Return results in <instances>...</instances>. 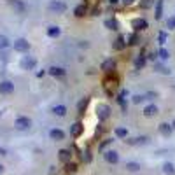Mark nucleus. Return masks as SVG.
Returning <instances> with one entry per match:
<instances>
[{
	"label": "nucleus",
	"instance_id": "obj_1",
	"mask_svg": "<svg viewBox=\"0 0 175 175\" xmlns=\"http://www.w3.org/2000/svg\"><path fill=\"white\" fill-rule=\"evenodd\" d=\"M116 67H118L116 60H112V58H107V60L102 63V72H105L107 75H112L114 72H116Z\"/></svg>",
	"mask_w": 175,
	"mask_h": 175
},
{
	"label": "nucleus",
	"instance_id": "obj_2",
	"mask_svg": "<svg viewBox=\"0 0 175 175\" xmlns=\"http://www.w3.org/2000/svg\"><path fill=\"white\" fill-rule=\"evenodd\" d=\"M118 86V77L116 75H107V77L103 79V88H105V91L109 93V95H112V89Z\"/></svg>",
	"mask_w": 175,
	"mask_h": 175
},
{
	"label": "nucleus",
	"instance_id": "obj_3",
	"mask_svg": "<svg viewBox=\"0 0 175 175\" xmlns=\"http://www.w3.org/2000/svg\"><path fill=\"white\" fill-rule=\"evenodd\" d=\"M96 116H98V119H102V121L109 119V116H110V107L107 103H100L98 107H96Z\"/></svg>",
	"mask_w": 175,
	"mask_h": 175
},
{
	"label": "nucleus",
	"instance_id": "obj_4",
	"mask_svg": "<svg viewBox=\"0 0 175 175\" xmlns=\"http://www.w3.org/2000/svg\"><path fill=\"white\" fill-rule=\"evenodd\" d=\"M147 26H149V23L145 21L144 18H135V19L131 21V28H133L137 33H138V32H142V30H145Z\"/></svg>",
	"mask_w": 175,
	"mask_h": 175
},
{
	"label": "nucleus",
	"instance_id": "obj_5",
	"mask_svg": "<svg viewBox=\"0 0 175 175\" xmlns=\"http://www.w3.org/2000/svg\"><path fill=\"white\" fill-rule=\"evenodd\" d=\"M48 9L49 11H52V12H65V9H67V5L63 4V2H60V0H52V2H49V5H48Z\"/></svg>",
	"mask_w": 175,
	"mask_h": 175
},
{
	"label": "nucleus",
	"instance_id": "obj_6",
	"mask_svg": "<svg viewBox=\"0 0 175 175\" xmlns=\"http://www.w3.org/2000/svg\"><path fill=\"white\" fill-rule=\"evenodd\" d=\"M14 49L19 52H26L30 49V42L26 39H18V40H14Z\"/></svg>",
	"mask_w": 175,
	"mask_h": 175
},
{
	"label": "nucleus",
	"instance_id": "obj_7",
	"mask_svg": "<svg viewBox=\"0 0 175 175\" xmlns=\"http://www.w3.org/2000/svg\"><path fill=\"white\" fill-rule=\"evenodd\" d=\"M82 131H84V124L81 121H77V122H74L72 126H70V135L74 137V138H77V137H81L82 135Z\"/></svg>",
	"mask_w": 175,
	"mask_h": 175
},
{
	"label": "nucleus",
	"instance_id": "obj_8",
	"mask_svg": "<svg viewBox=\"0 0 175 175\" xmlns=\"http://www.w3.org/2000/svg\"><path fill=\"white\" fill-rule=\"evenodd\" d=\"M103 158H105V161L110 163V165H116V163L119 161L118 151H105V152H103Z\"/></svg>",
	"mask_w": 175,
	"mask_h": 175
},
{
	"label": "nucleus",
	"instance_id": "obj_9",
	"mask_svg": "<svg viewBox=\"0 0 175 175\" xmlns=\"http://www.w3.org/2000/svg\"><path fill=\"white\" fill-rule=\"evenodd\" d=\"M14 126H16L18 130H28V128L32 126V121L28 118H18L16 122H14Z\"/></svg>",
	"mask_w": 175,
	"mask_h": 175
},
{
	"label": "nucleus",
	"instance_id": "obj_10",
	"mask_svg": "<svg viewBox=\"0 0 175 175\" xmlns=\"http://www.w3.org/2000/svg\"><path fill=\"white\" fill-rule=\"evenodd\" d=\"M14 91V84L11 81H2L0 82V93L2 95H11Z\"/></svg>",
	"mask_w": 175,
	"mask_h": 175
},
{
	"label": "nucleus",
	"instance_id": "obj_11",
	"mask_svg": "<svg viewBox=\"0 0 175 175\" xmlns=\"http://www.w3.org/2000/svg\"><path fill=\"white\" fill-rule=\"evenodd\" d=\"M172 131H173V126H172L170 122H161V124H159V133H161L163 137H170Z\"/></svg>",
	"mask_w": 175,
	"mask_h": 175
},
{
	"label": "nucleus",
	"instance_id": "obj_12",
	"mask_svg": "<svg viewBox=\"0 0 175 175\" xmlns=\"http://www.w3.org/2000/svg\"><path fill=\"white\" fill-rule=\"evenodd\" d=\"M124 40H126V39H124V37H122V35H119L118 39L114 40V44H112V48H114V49H116V51H122V49H124V48H126V46H128V44H126V42H124Z\"/></svg>",
	"mask_w": 175,
	"mask_h": 175
},
{
	"label": "nucleus",
	"instance_id": "obj_13",
	"mask_svg": "<svg viewBox=\"0 0 175 175\" xmlns=\"http://www.w3.org/2000/svg\"><path fill=\"white\" fill-rule=\"evenodd\" d=\"M58 158H60V161L61 163H70V159H72V154H70L68 149H61L60 152H58Z\"/></svg>",
	"mask_w": 175,
	"mask_h": 175
},
{
	"label": "nucleus",
	"instance_id": "obj_14",
	"mask_svg": "<svg viewBox=\"0 0 175 175\" xmlns=\"http://www.w3.org/2000/svg\"><path fill=\"white\" fill-rule=\"evenodd\" d=\"M9 5H11L16 12H25V9H26L21 0H9Z\"/></svg>",
	"mask_w": 175,
	"mask_h": 175
},
{
	"label": "nucleus",
	"instance_id": "obj_15",
	"mask_svg": "<svg viewBox=\"0 0 175 175\" xmlns=\"http://www.w3.org/2000/svg\"><path fill=\"white\" fill-rule=\"evenodd\" d=\"M49 137H51L52 140H63V138H65V131H63V130H58V128H54V130L49 131Z\"/></svg>",
	"mask_w": 175,
	"mask_h": 175
},
{
	"label": "nucleus",
	"instance_id": "obj_16",
	"mask_svg": "<svg viewBox=\"0 0 175 175\" xmlns=\"http://www.w3.org/2000/svg\"><path fill=\"white\" fill-rule=\"evenodd\" d=\"M158 114V105H154V103H151V105H147L144 109V116L145 118H152V116H156Z\"/></svg>",
	"mask_w": 175,
	"mask_h": 175
},
{
	"label": "nucleus",
	"instance_id": "obj_17",
	"mask_svg": "<svg viewBox=\"0 0 175 175\" xmlns=\"http://www.w3.org/2000/svg\"><path fill=\"white\" fill-rule=\"evenodd\" d=\"M48 72L52 77H63V75H65V68H61V67H51Z\"/></svg>",
	"mask_w": 175,
	"mask_h": 175
},
{
	"label": "nucleus",
	"instance_id": "obj_18",
	"mask_svg": "<svg viewBox=\"0 0 175 175\" xmlns=\"http://www.w3.org/2000/svg\"><path fill=\"white\" fill-rule=\"evenodd\" d=\"M138 42H140V37H138L137 32H133V33H130L126 37V44H128V46H137Z\"/></svg>",
	"mask_w": 175,
	"mask_h": 175
},
{
	"label": "nucleus",
	"instance_id": "obj_19",
	"mask_svg": "<svg viewBox=\"0 0 175 175\" xmlns=\"http://www.w3.org/2000/svg\"><path fill=\"white\" fill-rule=\"evenodd\" d=\"M74 14L77 18H82V16H86L88 14V5L86 4H81V5H77V7L74 9Z\"/></svg>",
	"mask_w": 175,
	"mask_h": 175
},
{
	"label": "nucleus",
	"instance_id": "obj_20",
	"mask_svg": "<svg viewBox=\"0 0 175 175\" xmlns=\"http://www.w3.org/2000/svg\"><path fill=\"white\" fill-rule=\"evenodd\" d=\"M88 103H89V98H82V100L79 102V105H77V110H79V114H81V116H84V114H86V109H88Z\"/></svg>",
	"mask_w": 175,
	"mask_h": 175
},
{
	"label": "nucleus",
	"instance_id": "obj_21",
	"mask_svg": "<svg viewBox=\"0 0 175 175\" xmlns=\"http://www.w3.org/2000/svg\"><path fill=\"white\" fill-rule=\"evenodd\" d=\"M35 65H37V61H35L33 58H25V60L21 61V67H23V68H26V70H32Z\"/></svg>",
	"mask_w": 175,
	"mask_h": 175
},
{
	"label": "nucleus",
	"instance_id": "obj_22",
	"mask_svg": "<svg viewBox=\"0 0 175 175\" xmlns=\"http://www.w3.org/2000/svg\"><path fill=\"white\" fill-rule=\"evenodd\" d=\"M105 26L109 28V30H118L119 28V23L116 18H109V19H105Z\"/></svg>",
	"mask_w": 175,
	"mask_h": 175
},
{
	"label": "nucleus",
	"instance_id": "obj_23",
	"mask_svg": "<svg viewBox=\"0 0 175 175\" xmlns=\"http://www.w3.org/2000/svg\"><path fill=\"white\" fill-rule=\"evenodd\" d=\"M52 114L63 118V116L67 114V107H65V105H54V107H52Z\"/></svg>",
	"mask_w": 175,
	"mask_h": 175
},
{
	"label": "nucleus",
	"instance_id": "obj_24",
	"mask_svg": "<svg viewBox=\"0 0 175 175\" xmlns=\"http://www.w3.org/2000/svg\"><path fill=\"white\" fill-rule=\"evenodd\" d=\"M77 168H79L77 163H72V161H70V163H67V165H65V173L67 175H72V173H75V172H77Z\"/></svg>",
	"mask_w": 175,
	"mask_h": 175
},
{
	"label": "nucleus",
	"instance_id": "obj_25",
	"mask_svg": "<svg viewBox=\"0 0 175 175\" xmlns=\"http://www.w3.org/2000/svg\"><path fill=\"white\" fill-rule=\"evenodd\" d=\"M82 161L84 163H91L93 161V152H91V149L89 147H86L82 151Z\"/></svg>",
	"mask_w": 175,
	"mask_h": 175
},
{
	"label": "nucleus",
	"instance_id": "obj_26",
	"mask_svg": "<svg viewBox=\"0 0 175 175\" xmlns=\"http://www.w3.org/2000/svg\"><path fill=\"white\" fill-rule=\"evenodd\" d=\"M163 172H165L166 175H175V166H173V163L166 161L165 165H163Z\"/></svg>",
	"mask_w": 175,
	"mask_h": 175
},
{
	"label": "nucleus",
	"instance_id": "obj_27",
	"mask_svg": "<svg viewBox=\"0 0 175 175\" xmlns=\"http://www.w3.org/2000/svg\"><path fill=\"white\" fill-rule=\"evenodd\" d=\"M154 18H156V19H161V18H163V0H158V4H156V12H154Z\"/></svg>",
	"mask_w": 175,
	"mask_h": 175
},
{
	"label": "nucleus",
	"instance_id": "obj_28",
	"mask_svg": "<svg viewBox=\"0 0 175 175\" xmlns=\"http://www.w3.org/2000/svg\"><path fill=\"white\" fill-rule=\"evenodd\" d=\"M126 170L128 172H138L140 170V163H137V161H128L126 163Z\"/></svg>",
	"mask_w": 175,
	"mask_h": 175
},
{
	"label": "nucleus",
	"instance_id": "obj_29",
	"mask_svg": "<svg viewBox=\"0 0 175 175\" xmlns=\"http://www.w3.org/2000/svg\"><path fill=\"white\" fill-rule=\"evenodd\" d=\"M114 131H116V137H119V138H126L128 137V130L126 128H122V126H118Z\"/></svg>",
	"mask_w": 175,
	"mask_h": 175
},
{
	"label": "nucleus",
	"instance_id": "obj_30",
	"mask_svg": "<svg viewBox=\"0 0 175 175\" xmlns=\"http://www.w3.org/2000/svg\"><path fill=\"white\" fill-rule=\"evenodd\" d=\"M60 33H61V30L58 28V26H49V28H48V35H49V37H60Z\"/></svg>",
	"mask_w": 175,
	"mask_h": 175
},
{
	"label": "nucleus",
	"instance_id": "obj_31",
	"mask_svg": "<svg viewBox=\"0 0 175 175\" xmlns=\"http://www.w3.org/2000/svg\"><path fill=\"white\" fill-rule=\"evenodd\" d=\"M154 70H156V72H159V74H170V68H166V67H163L161 63H156V65H154Z\"/></svg>",
	"mask_w": 175,
	"mask_h": 175
},
{
	"label": "nucleus",
	"instance_id": "obj_32",
	"mask_svg": "<svg viewBox=\"0 0 175 175\" xmlns=\"http://www.w3.org/2000/svg\"><path fill=\"white\" fill-rule=\"evenodd\" d=\"M158 56H159V60H163V61H165V60H168V58H170V52L166 51L165 48H161L159 51H158Z\"/></svg>",
	"mask_w": 175,
	"mask_h": 175
},
{
	"label": "nucleus",
	"instance_id": "obj_33",
	"mask_svg": "<svg viewBox=\"0 0 175 175\" xmlns=\"http://www.w3.org/2000/svg\"><path fill=\"white\" fill-rule=\"evenodd\" d=\"M142 67H145V56H138V58L135 60V68L140 70Z\"/></svg>",
	"mask_w": 175,
	"mask_h": 175
},
{
	"label": "nucleus",
	"instance_id": "obj_34",
	"mask_svg": "<svg viewBox=\"0 0 175 175\" xmlns=\"http://www.w3.org/2000/svg\"><path fill=\"white\" fill-rule=\"evenodd\" d=\"M9 48V39L5 35H0V49H5Z\"/></svg>",
	"mask_w": 175,
	"mask_h": 175
},
{
	"label": "nucleus",
	"instance_id": "obj_35",
	"mask_svg": "<svg viewBox=\"0 0 175 175\" xmlns=\"http://www.w3.org/2000/svg\"><path fill=\"white\" fill-rule=\"evenodd\" d=\"M144 100H145V96H144V95H133V98H131V102H133V103H137V105L142 103Z\"/></svg>",
	"mask_w": 175,
	"mask_h": 175
},
{
	"label": "nucleus",
	"instance_id": "obj_36",
	"mask_svg": "<svg viewBox=\"0 0 175 175\" xmlns=\"http://www.w3.org/2000/svg\"><path fill=\"white\" fill-rule=\"evenodd\" d=\"M154 4V0H140V7L142 9H149Z\"/></svg>",
	"mask_w": 175,
	"mask_h": 175
},
{
	"label": "nucleus",
	"instance_id": "obj_37",
	"mask_svg": "<svg viewBox=\"0 0 175 175\" xmlns=\"http://www.w3.org/2000/svg\"><path fill=\"white\" fill-rule=\"evenodd\" d=\"M166 28H170V30H173V28H175V16L166 19Z\"/></svg>",
	"mask_w": 175,
	"mask_h": 175
},
{
	"label": "nucleus",
	"instance_id": "obj_38",
	"mask_svg": "<svg viewBox=\"0 0 175 175\" xmlns=\"http://www.w3.org/2000/svg\"><path fill=\"white\" fill-rule=\"evenodd\" d=\"M145 100H154V98H158V93H154V91H149V93H145Z\"/></svg>",
	"mask_w": 175,
	"mask_h": 175
},
{
	"label": "nucleus",
	"instance_id": "obj_39",
	"mask_svg": "<svg viewBox=\"0 0 175 175\" xmlns=\"http://www.w3.org/2000/svg\"><path fill=\"white\" fill-rule=\"evenodd\" d=\"M110 144H112V138H105L103 142L100 144V151H103V149L107 147V145H110Z\"/></svg>",
	"mask_w": 175,
	"mask_h": 175
},
{
	"label": "nucleus",
	"instance_id": "obj_40",
	"mask_svg": "<svg viewBox=\"0 0 175 175\" xmlns=\"http://www.w3.org/2000/svg\"><path fill=\"white\" fill-rule=\"evenodd\" d=\"M149 138L147 137H138V138H135V144H147Z\"/></svg>",
	"mask_w": 175,
	"mask_h": 175
},
{
	"label": "nucleus",
	"instance_id": "obj_41",
	"mask_svg": "<svg viewBox=\"0 0 175 175\" xmlns=\"http://www.w3.org/2000/svg\"><path fill=\"white\" fill-rule=\"evenodd\" d=\"M165 42H166V33H165V32H159V44L163 46Z\"/></svg>",
	"mask_w": 175,
	"mask_h": 175
},
{
	"label": "nucleus",
	"instance_id": "obj_42",
	"mask_svg": "<svg viewBox=\"0 0 175 175\" xmlns=\"http://www.w3.org/2000/svg\"><path fill=\"white\" fill-rule=\"evenodd\" d=\"M122 2H124V4H126V5H130V4H133L135 0H122Z\"/></svg>",
	"mask_w": 175,
	"mask_h": 175
},
{
	"label": "nucleus",
	"instance_id": "obj_43",
	"mask_svg": "<svg viewBox=\"0 0 175 175\" xmlns=\"http://www.w3.org/2000/svg\"><path fill=\"white\" fill-rule=\"evenodd\" d=\"M4 154H5V149H2V147H0V156H4Z\"/></svg>",
	"mask_w": 175,
	"mask_h": 175
},
{
	"label": "nucleus",
	"instance_id": "obj_44",
	"mask_svg": "<svg viewBox=\"0 0 175 175\" xmlns=\"http://www.w3.org/2000/svg\"><path fill=\"white\" fill-rule=\"evenodd\" d=\"M109 2H110V4H118L119 0H109Z\"/></svg>",
	"mask_w": 175,
	"mask_h": 175
},
{
	"label": "nucleus",
	"instance_id": "obj_45",
	"mask_svg": "<svg viewBox=\"0 0 175 175\" xmlns=\"http://www.w3.org/2000/svg\"><path fill=\"white\" fill-rule=\"evenodd\" d=\"M2 172H4V166H2V165H0V173H2Z\"/></svg>",
	"mask_w": 175,
	"mask_h": 175
},
{
	"label": "nucleus",
	"instance_id": "obj_46",
	"mask_svg": "<svg viewBox=\"0 0 175 175\" xmlns=\"http://www.w3.org/2000/svg\"><path fill=\"white\" fill-rule=\"evenodd\" d=\"M172 126H173V128H175V121H173V122H172Z\"/></svg>",
	"mask_w": 175,
	"mask_h": 175
}]
</instances>
